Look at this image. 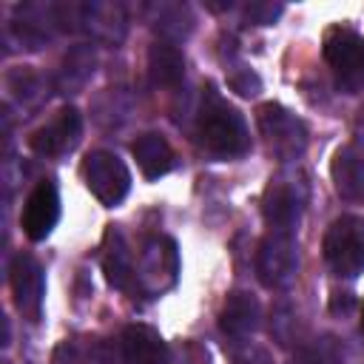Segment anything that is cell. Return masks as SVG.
Returning a JSON list of instances; mask_svg holds the SVG:
<instances>
[{"label": "cell", "mask_w": 364, "mask_h": 364, "mask_svg": "<svg viewBox=\"0 0 364 364\" xmlns=\"http://www.w3.org/2000/svg\"><path fill=\"white\" fill-rule=\"evenodd\" d=\"M196 131H199L202 145L219 159H236L247 154L250 148V131H247L245 117L233 105H228L213 91V85H208V91L202 94Z\"/></svg>", "instance_id": "6da1fadb"}, {"label": "cell", "mask_w": 364, "mask_h": 364, "mask_svg": "<svg viewBox=\"0 0 364 364\" xmlns=\"http://www.w3.org/2000/svg\"><path fill=\"white\" fill-rule=\"evenodd\" d=\"M321 250L336 276L355 279L358 273H364V219L353 213L333 219L324 233Z\"/></svg>", "instance_id": "7a4b0ae2"}, {"label": "cell", "mask_w": 364, "mask_h": 364, "mask_svg": "<svg viewBox=\"0 0 364 364\" xmlns=\"http://www.w3.org/2000/svg\"><path fill=\"white\" fill-rule=\"evenodd\" d=\"M256 276L267 290H287L299 276V239L287 230H267L256 253Z\"/></svg>", "instance_id": "3957f363"}, {"label": "cell", "mask_w": 364, "mask_h": 364, "mask_svg": "<svg viewBox=\"0 0 364 364\" xmlns=\"http://www.w3.org/2000/svg\"><path fill=\"white\" fill-rule=\"evenodd\" d=\"M256 122H259V131L267 139V148L273 151L276 159L290 162V159H299L304 154V148H307V128L284 105H279V102L259 105Z\"/></svg>", "instance_id": "277c9868"}, {"label": "cell", "mask_w": 364, "mask_h": 364, "mask_svg": "<svg viewBox=\"0 0 364 364\" xmlns=\"http://www.w3.org/2000/svg\"><path fill=\"white\" fill-rule=\"evenodd\" d=\"M82 179L91 196L108 208L119 205L131 191V171L111 151H91L82 159Z\"/></svg>", "instance_id": "5b68a950"}, {"label": "cell", "mask_w": 364, "mask_h": 364, "mask_svg": "<svg viewBox=\"0 0 364 364\" xmlns=\"http://www.w3.org/2000/svg\"><path fill=\"white\" fill-rule=\"evenodd\" d=\"M304 199H307L304 182H299L296 176L282 173V176L270 179V185L264 188V196H262V213H264V222L270 225V230L299 233Z\"/></svg>", "instance_id": "8992f818"}, {"label": "cell", "mask_w": 364, "mask_h": 364, "mask_svg": "<svg viewBox=\"0 0 364 364\" xmlns=\"http://www.w3.org/2000/svg\"><path fill=\"white\" fill-rule=\"evenodd\" d=\"M324 60L338 77V85L353 94L364 85V40L353 28H330L324 37Z\"/></svg>", "instance_id": "52a82bcc"}, {"label": "cell", "mask_w": 364, "mask_h": 364, "mask_svg": "<svg viewBox=\"0 0 364 364\" xmlns=\"http://www.w3.org/2000/svg\"><path fill=\"white\" fill-rule=\"evenodd\" d=\"M11 293L14 307L28 318L37 321L43 313V296H46V273L40 262L31 253H17L11 259Z\"/></svg>", "instance_id": "ba28073f"}, {"label": "cell", "mask_w": 364, "mask_h": 364, "mask_svg": "<svg viewBox=\"0 0 364 364\" xmlns=\"http://www.w3.org/2000/svg\"><path fill=\"white\" fill-rule=\"evenodd\" d=\"M80 134H82L80 111L74 105H65V108L57 111L54 119H48L46 125H40L28 136V145L40 156H60V154L71 151L80 142Z\"/></svg>", "instance_id": "9c48e42d"}, {"label": "cell", "mask_w": 364, "mask_h": 364, "mask_svg": "<svg viewBox=\"0 0 364 364\" xmlns=\"http://www.w3.org/2000/svg\"><path fill=\"white\" fill-rule=\"evenodd\" d=\"M57 219H60V193H57V185L51 179H43V182L34 185V191L28 193V199L23 205V216H20L23 233L31 242H43L54 230Z\"/></svg>", "instance_id": "30bf717a"}, {"label": "cell", "mask_w": 364, "mask_h": 364, "mask_svg": "<svg viewBox=\"0 0 364 364\" xmlns=\"http://www.w3.org/2000/svg\"><path fill=\"white\" fill-rule=\"evenodd\" d=\"M176 270H179V259H176L173 239H154V242L145 245L142 259H139V282L145 284V290L156 293V290L168 287L162 282V273L173 284L176 282Z\"/></svg>", "instance_id": "8fae6325"}, {"label": "cell", "mask_w": 364, "mask_h": 364, "mask_svg": "<svg viewBox=\"0 0 364 364\" xmlns=\"http://www.w3.org/2000/svg\"><path fill=\"white\" fill-rule=\"evenodd\" d=\"M333 188L344 202L361 205L364 202V154L353 145H344L336 151L330 162Z\"/></svg>", "instance_id": "7c38bea8"}, {"label": "cell", "mask_w": 364, "mask_h": 364, "mask_svg": "<svg viewBox=\"0 0 364 364\" xmlns=\"http://www.w3.org/2000/svg\"><path fill=\"white\" fill-rule=\"evenodd\" d=\"M262 318V307L256 301V296L245 293V290H233L219 313V330L228 338H245L259 327Z\"/></svg>", "instance_id": "4fadbf2b"}, {"label": "cell", "mask_w": 364, "mask_h": 364, "mask_svg": "<svg viewBox=\"0 0 364 364\" xmlns=\"http://www.w3.org/2000/svg\"><path fill=\"white\" fill-rule=\"evenodd\" d=\"M119 344H122L125 364H165L168 361V344L148 324H128L122 330Z\"/></svg>", "instance_id": "5bb4252c"}, {"label": "cell", "mask_w": 364, "mask_h": 364, "mask_svg": "<svg viewBox=\"0 0 364 364\" xmlns=\"http://www.w3.org/2000/svg\"><path fill=\"white\" fill-rule=\"evenodd\" d=\"M131 154H134V159H136V165H139L145 179H159V176H165L168 171L176 168L173 148L168 145V139L162 134H154V131L139 134L134 139V145H131Z\"/></svg>", "instance_id": "9a60e30c"}, {"label": "cell", "mask_w": 364, "mask_h": 364, "mask_svg": "<svg viewBox=\"0 0 364 364\" xmlns=\"http://www.w3.org/2000/svg\"><path fill=\"white\" fill-rule=\"evenodd\" d=\"M102 270H105L108 284L117 287V290H125L128 282L134 279V259H131L125 236L117 228L105 230V239H102Z\"/></svg>", "instance_id": "2e32d148"}, {"label": "cell", "mask_w": 364, "mask_h": 364, "mask_svg": "<svg viewBox=\"0 0 364 364\" xmlns=\"http://www.w3.org/2000/svg\"><path fill=\"white\" fill-rule=\"evenodd\" d=\"M148 74L154 85H162V88L179 85L185 77V54L168 40L154 43L148 51Z\"/></svg>", "instance_id": "e0dca14e"}, {"label": "cell", "mask_w": 364, "mask_h": 364, "mask_svg": "<svg viewBox=\"0 0 364 364\" xmlns=\"http://www.w3.org/2000/svg\"><path fill=\"white\" fill-rule=\"evenodd\" d=\"M282 11H284V6H279V3H250V6H245V20L253 26H270Z\"/></svg>", "instance_id": "ac0fdd59"}, {"label": "cell", "mask_w": 364, "mask_h": 364, "mask_svg": "<svg viewBox=\"0 0 364 364\" xmlns=\"http://www.w3.org/2000/svg\"><path fill=\"white\" fill-rule=\"evenodd\" d=\"M228 85H230L236 94H242V97H253V94L262 91V80H259L250 68H239V71H233V74L228 77Z\"/></svg>", "instance_id": "d6986e66"}, {"label": "cell", "mask_w": 364, "mask_h": 364, "mask_svg": "<svg viewBox=\"0 0 364 364\" xmlns=\"http://www.w3.org/2000/svg\"><path fill=\"white\" fill-rule=\"evenodd\" d=\"M230 364H273V355L259 344H245L242 350L233 353Z\"/></svg>", "instance_id": "ffe728a7"}, {"label": "cell", "mask_w": 364, "mask_h": 364, "mask_svg": "<svg viewBox=\"0 0 364 364\" xmlns=\"http://www.w3.org/2000/svg\"><path fill=\"white\" fill-rule=\"evenodd\" d=\"M333 361H336V355H333V353H327V347H324V344H316V347L304 350L293 364H333Z\"/></svg>", "instance_id": "44dd1931"}, {"label": "cell", "mask_w": 364, "mask_h": 364, "mask_svg": "<svg viewBox=\"0 0 364 364\" xmlns=\"http://www.w3.org/2000/svg\"><path fill=\"white\" fill-rule=\"evenodd\" d=\"M361 327H364V307H361Z\"/></svg>", "instance_id": "7402d4cb"}, {"label": "cell", "mask_w": 364, "mask_h": 364, "mask_svg": "<svg viewBox=\"0 0 364 364\" xmlns=\"http://www.w3.org/2000/svg\"><path fill=\"white\" fill-rule=\"evenodd\" d=\"M6 364H9V361H6Z\"/></svg>", "instance_id": "603a6c76"}]
</instances>
